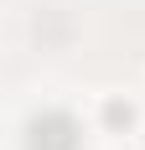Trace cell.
<instances>
[{
  "mask_svg": "<svg viewBox=\"0 0 145 150\" xmlns=\"http://www.w3.org/2000/svg\"><path fill=\"white\" fill-rule=\"evenodd\" d=\"M130 119H135L130 104H109V124H130Z\"/></svg>",
  "mask_w": 145,
  "mask_h": 150,
  "instance_id": "cell-2",
  "label": "cell"
},
{
  "mask_svg": "<svg viewBox=\"0 0 145 150\" xmlns=\"http://www.w3.org/2000/svg\"><path fill=\"white\" fill-rule=\"evenodd\" d=\"M26 150H83V124L68 109H42L26 119Z\"/></svg>",
  "mask_w": 145,
  "mask_h": 150,
  "instance_id": "cell-1",
  "label": "cell"
}]
</instances>
